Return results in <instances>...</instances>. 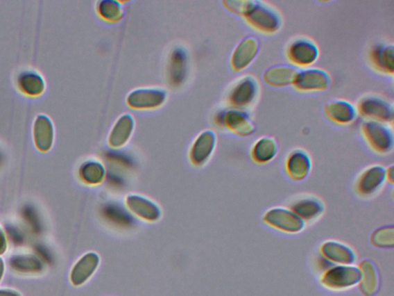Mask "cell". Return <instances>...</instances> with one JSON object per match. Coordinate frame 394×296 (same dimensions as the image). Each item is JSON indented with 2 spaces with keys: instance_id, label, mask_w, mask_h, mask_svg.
<instances>
[{
  "instance_id": "cell-1",
  "label": "cell",
  "mask_w": 394,
  "mask_h": 296,
  "mask_svg": "<svg viewBox=\"0 0 394 296\" xmlns=\"http://www.w3.org/2000/svg\"><path fill=\"white\" fill-rule=\"evenodd\" d=\"M242 17L253 29L265 34L276 33L283 24L280 13L262 1H249Z\"/></svg>"
},
{
  "instance_id": "cell-2",
  "label": "cell",
  "mask_w": 394,
  "mask_h": 296,
  "mask_svg": "<svg viewBox=\"0 0 394 296\" xmlns=\"http://www.w3.org/2000/svg\"><path fill=\"white\" fill-rule=\"evenodd\" d=\"M361 270L354 265H334L323 272L320 283L332 290H343L360 283Z\"/></svg>"
},
{
  "instance_id": "cell-3",
  "label": "cell",
  "mask_w": 394,
  "mask_h": 296,
  "mask_svg": "<svg viewBox=\"0 0 394 296\" xmlns=\"http://www.w3.org/2000/svg\"><path fill=\"white\" fill-rule=\"evenodd\" d=\"M363 135L372 151L382 155L388 154L393 148V133L388 125L367 121L361 126Z\"/></svg>"
},
{
  "instance_id": "cell-4",
  "label": "cell",
  "mask_w": 394,
  "mask_h": 296,
  "mask_svg": "<svg viewBox=\"0 0 394 296\" xmlns=\"http://www.w3.org/2000/svg\"><path fill=\"white\" fill-rule=\"evenodd\" d=\"M268 227L284 233L295 235L304 231L306 223L290 208L276 207L269 209L263 217Z\"/></svg>"
},
{
  "instance_id": "cell-5",
  "label": "cell",
  "mask_w": 394,
  "mask_h": 296,
  "mask_svg": "<svg viewBox=\"0 0 394 296\" xmlns=\"http://www.w3.org/2000/svg\"><path fill=\"white\" fill-rule=\"evenodd\" d=\"M357 113L368 121L390 124L393 121V106L388 101L379 97L366 96L359 101Z\"/></svg>"
},
{
  "instance_id": "cell-6",
  "label": "cell",
  "mask_w": 394,
  "mask_h": 296,
  "mask_svg": "<svg viewBox=\"0 0 394 296\" xmlns=\"http://www.w3.org/2000/svg\"><path fill=\"white\" fill-rule=\"evenodd\" d=\"M259 93V83L255 77L245 76L231 88L228 100L234 108L243 110L255 103Z\"/></svg>"
},
{
  "instance_id": "cell-7",
  "label": "cell",
  "mask_w": 394,
  "mask_h": 296,
  "mask_svg": "<svg viewBox=\"0 0 394 296\" xmlns=\"http://www.w3.org/2000/svg\"><path fill=\"white\" fill-rule=\"evenodd\" d=\"M319 47L315 42L305 38L294 40L286 49V56L292 65L299 67H308L318 60Z\"/></svg>"
},
{
  "instance_id": "cell-8",
  "label": "cell",
  "mask_w": 394,
  "mask_h": 296,
  "mask_svg": "<svg viewBox=\"0 0 394 296\" xmlns=\"http://www.w3.org/2000/svg\"><path fill=\"white\" fill-rule=\"evenodd\" d=\"M332 85V76L320 68L300 69L293 83V88L304 93L319 92Z\"/></svg>"
},
{
  "instance_id": "cell-9",
  "label": "cell",
  "mask_w": 394,
  "mask_h": 296,
  "mask_svg": "<svg viewBox=\"0 0 394 296\" xmlns=\"http://www.w3.org/2000/svg\"><path fill=\"white\" fill-rule=\"evenodd\" d=\"M126 207L133 216L147 222H157L163 215L157 202L142 195L130 194L126 197Z\"/></svg>"
},
{
  "instance_id": "cell-10",
  "label": "cell",
  "mask_w": 394,
  "mask_h": 296,
  "mask_svg": "<svg viewBox=\"0 0 394 296\" xmlns=\"http://www.w3.org/2000/svg\"><path fill=\"white\" fill-rule=\"evenodd\" d=\"M218 122L243 138L250 137L256 131L250 115L241 109L232 108L221 112Z\"/></svg>"
},
{
  "instance_id": "cell-11",
  "label": "cell",
  "mask_w": 394,
  "mask_h": 296,
  "mask_svg": "<svg viewBox=\"0 0 394 296\" xmlns=\"http://www.w3.org/2000/svg\"><path fill=\"white\" fill-rule=\"evenodd\" d=\"M386 168L372 165L364 170L357 181L356 191L362 197H370L381 190L386 181Z\"/></svg>"
},
{
  "instance_id": "cell-12",
  "label": "cell",
  "mask_w": 394,
  "mask_h": 296,
  "mask_svg": "<svg viewBox=\"0 0 394 296\" xmlns=\"http://www.w3.org/2000/svg\"><path fill=\"white\" fill-rule=\"evenodd\" d=\"M312 160L305 150L296 149L288 155L285 162L286 173L291 180L306 179L312 171Z\"/></svg>"
},
{
  "instance_id": "cell-13",
  "label": "cell",
  "mask_w": 394,
  "mask_h": 296,
  "mask_svg": "<svg viewBox=\"0 0 394 296\" xmlns=\"http://www.w3.org/2000/svg\"><path fill=\"white\" fill-rule=\"evenodd\" d=\"M290 209L297 215L300 220L307 222H314L325 213V206L318 197L305 195L294 200L290 206Z\"/></svg>"
},
{
  "instance_id": "cell-14",
  "label": "cell",
  "mask_w": 394,
  "mask_h": 296,
  "mask_svg": "<svg viewBox=\"0 0 394 296\" xmlns=\"http://www.w3.org/2000/svg\"><path fill=\"white\" fill-rule=\"evenodd\" d=\"M101 262V257L96 252H90L84 254L75 263L70 272V280L73 285L80 286L85 284L93 277Z\"/></svg>"
},
{
  "instance_id": "cell-15",
  "label": "cell",
  "mask_w": 394,
  "mask_h": 296,
  "mask_svg": "<svg viewBox=\"0 0 394 296\" xmlns=\"http://www.w3.org/2000/svg\"><path fill=\"white\" fill-rule=\"evenodd\" d=\"M320 256L334 265H354L356 252L350 246L343 242L329 240L320 246Z\"/></svg>"
},
{
  "instance_id": "cell-16",
  "label": "cell",
  "mask_w": 394,
  "mask_h": 296,
  "mask_svg": "<svg viewBox=\"0 0 394 296\" xmlns=\"http://www.w3.org/2000/svg\"><path fill=\"white\" fill-rule=\"evenodd\" d=\"M259 49V42L255 37L244 38L237 45L231 56V67L235 72H242L248 68L256 56Z\"/></svg>"
},
{
  "instance_id": "cell-17",
  "label": "cell",
  "mask_w": 394,
  "mask_h": 296,
  "mask_svg": "<svg viewBox=\"0 0 394 296\" xmlns=\"http://www.w3.org/2000/svg\"><path fill=\"white\" fill-rule=\"evenodd\" d=\"M216 145V136L212 131H203L196 138L189 152V159L195 166L205 165L212 156Z\"/></svg>"
},
{
  "instance_id": "cell-18",
  "label": "cell",
  "mask_w": 394,
  "mask_h": 296,
  "mask_svg": "<svg viewBox=\"0 0 394 296\" xmlns=\"http://www.w3.org/2000/svg\"><path fill=\"white\" fill-rule=\"evenodd\" d=\"M166 98L164 90L142 88L131 92L128 98L130 107L137 109H150L160 107Z\"/></svg>"
},
{
  "instance_id": "cell-19",
  "label": "cell",
  "mask_w": 394,
  "mask_h": 296,
  "mask_svg": "<svg viewBox=\"0 0 394 296\" xmlns=\"http://www.w3.org/2000/svg\"><path fill=\"white\" fill-rule=\"evenodd\" d=\"M326 117L336 124L347 125L353 123L357 116L354 104L344 100H334L325 105Z\"/></svg>"
},
{
  "instance_id": "cell-20",
  "label": "cell",
  "mask_w": 394,
  "mask_h": 296,
  "mask_svg": "<svg viewBox=\"0 0 394 296\" xmlns=\"http://www.w3.org/2000/svg\"><path fill=\"white\" fill-rule=\"evenodd\" d=\"M33 139L37 149L47 152L54 142V126L51 119L46 115H39L33 124Z\"/></svg>"
},
{
  "instance_id": "cell-21",
  "label": "cell",
  "mask_w": 394,
  "mask_h": 296,
  "mask_svg": "<svg viewBox=\"0 0 394 296\" xmlns=\"http://www.w3.org/2000/svg\"><path fill=\"white\" fill-rule=\"evenodd\" d=\"M299 72V69L293 66H273L266 70L263 79L264 82L271 87L293 86Z\"/></svg>"
},
{
  "instance_id": "cell-22",
  "label": "cell",
  "mask_w": 394,
  "mask_h": 296,
  "mask_svg": "<svg viewBox=\"0 0 394 296\" xmlns=\"http://www.w3.org/2000/svg\"><path fill=\"white\" fill-rule=\"evenodd\" d=\"M370 60L379 72L393 75L394 72V47L393 44H378L372 48Z\"/></svg>"
},
{
  "instance_id": "cell-23",
  "label": "cell",
  "mask_w": 394,
  "mask_h": 296,
  "mask_svg": "<svg viewBox=\"0 0 394 296\" xmlns=\"http://www.w3.org/2000/svg\"><path fill=\"white\" fill-rule=\"evenodd\" d=\"M17 87L21 92L31 97H37L44 93L46 88L44 79L33 69L21 72L17 79Z\"/></svg>"
},
{
  "instance_id": "cell-24",
  "label": "cell",
  "mask_w": 394,
  "mask_h": 296,
  "mask_svg": "<svg viewBox=\"0 0 394 296\" xmlns=\"http://www.w3.org/2000/svg\"><path fill=\"white\" fill-rule=\"evenodd\" d=\"M278 153L277 140L272 137L265 136L257 140L251 151V158L258 165L269 163L276 158Z\"/></svg>"
},
{
  "instance_id": "cell-25",
  "label": "cell",
  "mask_w": 394,
  "mask_h": 296,
  "mask_svg": "<svg viewBox=\"0 0 394 296\" xmlns=\"http://www.w3.org/2000/svg\"><path fill=\"white\" fill-rule=\"evenodd\" d=\"M361 270L360 288L365 295H374L378 290L379 273L375 264L370 260H364L359 265Z\"/></svg>"
},
{
  "instance_id": "cell-26",
  "label": "cell",
  "mask_w": 394,
  "mask_h": 296,
  "mask_svg": "<svg viewBox=\"0 0 394 296\" xmlns=\"http://www.w3.org/2000/svg\"><path fill=\"white\" fill-rule=\"evenodd\" d=\"M79 177L87 186L101 185L105 178V168L100 161H86L80 167Z\"/></svg>"
},
{
  "instance_id": "cell-27",
  "label": "cell",
  "mask_w": 394,
  "mask_h": 296,
  "mask_svg": "<svg viewBox=\"0 0 394 296\" xmlns=\"http://www.w3.org/2000/svg\"><path fill=\"white\" fill-rule=\"evenodd\" d=\"M135 121L129 115H125L118 120L112 129L109 143L110 146L119 148L128 143L132 132Z\"/></svg>"
},
{
  "instance_id": "cell-28",
  "label": "cell",
  "mask_w": 394,
  "mask_h": 296,
  "mask_svg": "<svg viewBox=\"0 0 394 296\" xmlns=\"http://www.w3.org/2000/svg\"><path fill=\"white\" fill-rule=\"evenodd\" d=\"M12 269L23 273H37L43 270L44 263L33 254H17L10 258Z\"/></svg>"
},
{
  "instance_id": "cell-29",
  "label": "cell",
  "mask_w": 394,
  "mask_h": 296,
  "mask_svg": "<svg viewBox=\"0 0 394 296\" xmlns=\"http://www.w3.org/2000/svg\"><path fill=\"white\" fill-rule=\"evenodd\" d=\"M187 54L182 49H175L171 56L170 76L174 85H178L185 80L187 72Z\"/></svg>"
},
{
  "instance_id": "cell-30",
  "label": "cell",
  "mask_w": 394,
  "mask_h": 296,
  "mask_svg": "<svg viewBox=\"0 0 394 296\" xmlns=\"http://www.w3.org/2000/svg\"><path fill=\"white\" fill-rule=\"evenodd\" d=\"M370 240L372 245L382 249H392L394 244L393 227H386L377 229L372 234Z\"/></svg>"
},
{
  "instance_id": "cell-31",
  "label": "cell",
  "mask_w": 394,
  "mask_h": 296,
  "mask_svg": "<svg viewBox=\"0 0 394 296\" xmlns=\"http://www.w3.org/2000/svg\"><path fill=\"white\" fill-rule=\"evenodd\" d=\"M98 13L104 19L116 22L121 19L123 14L122 6L117 1L112 0H105L98 6Z\"/></svg>"
},
{
  "instance_id": "cell-32",
  "label": "cell",
  "mask_w": 394,
  "mask_h": 296,
  "mask_svg": "<svg viewBox=\"0 0 394 296\" xmlns=\"http://www.w3.org/2000/svg\"><path fill=\"white\" fill-rule=\"evenodd\" d=\"M23 215L24 218H26V223L29 224L33 230L38 231L40 229V222L35 209L31 207L26 208L24 210Z\"/></svg>"
},
{
  "instance_id": "cell-33",
  "label": "cell",
  "mask_w": 394,
  "mask_h": 296,
  "mask_svg": "<svg viewBox=\"0 0 394 296\" xmlns=\"http://www.w3.org/2000/svg\"><path fill=\"white\" fill-rule=\"evenodd\" d=\"M8 241H7V236L5 231L0 227V256L3 255L7 249Z\"/></svg>"
},
{
  "instance_id": "cell-34",
  "label": "cell",
  "mask_w": 394,
  "mask_h": 296,
  "mask_svg": "<svg viewBox=\"0 0 394 296\" xmlns=\"http://www.w3.org/2000/svg\"><path fill=\"white\" fill-rule=\"evenodd\" d=\"M386 181L391 183L392 185L393 183V166H391L386 168Z\"/></svg>"
},
{
  "instance_id": "cell-35",
  "label": "cell",
  "mask_w": 394,
  "mask_h": 296,
  "mask_svg": "<svg viewBox=\"0 0 394 296\" xmlns=\"http://www.w3.org/2000/svg\"><path fill=\"white\" fill-rule=\"evenodd\" d=\"M5 271V263L3 259L0 257V280L2 279Z\"/></svg>"
},
{
  "instance_id": "cell-36",
  "label": "cell",
  "mask_w": 394,
  "mask_h": 296,
  "mask_svg": "<svg viewBox=\"0 0 394 296\" xmlns=\"http://www.w3.org/2000/svg\"><path fill=\"white\" fill-rule=\"evenodd\" d=\"M0 296H18L11 292H0Z\"/></svg>"
},
{
  "instance_id": "cell-37",
  "label": "cell",
  "mask_w": 394,
  "mask_h": 296,
  "mask_svg": "<svg viewBox=\"0 0 394 296\" xmlns=\"http://www.w3.org/2000/svg\"><path fill=\"white\" fill-rule=\"evenodd\" d=\"M4 161V155L1 150H0V166L2 165Z\"/></svg>"
}]
</instances>
